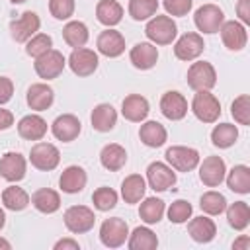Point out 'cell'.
I'll use <instances>...</instances> for the list:
<instances>
[{"instance_id":"6da1fadb","label":"cell","mask_w":250,"mask_h":250,"mask_svg":"<svg viewBox=\"0 0 250 250\" xmlns=\"http://www.w3.org/2000/svg\"><path fill=\"white\" fill-rule=\"evenodd\" d=\"M145 35L154 45H170L178 35V27L170 16H152L145 27Z\"/></svg>"},{"instance_id":"7a4b0ae2","label":"cell","mask_w":250,"mask_h":250,"mask_svg":"<svg viewBox=\"0 0 250 250\" xmlns=\"http://www.w3.org/2000/svg\"><path fill=\"white\" fill-rule=\"evenodd\" d=\"M191 111L199 121L215 123L221 115V104L209 90H199L191 100Z\"/></svg>"},{"instance_id":"3957f363","label":"cell","mask_w":250,"mask_h":250,"mask_svg":"<svg viewBox=\"0 0 250 250\" xmlns=\"http://www.w3.org/2000/svg\"><path fill=\"white\" fill-rule=\"evenodd\" d=\"M217 84V72L211 62L207 61H197L191 62L188 68V86L195 92L199 90H211Z\"/></svg>"},{"instance_id":"277c9868","label":"cell","mask_w":250,"mask_h":250,"mask_svg":"<svg viewBox=\"0 0 250 250\" xmlns=\"http://www.w3.org/2000/svg\"><path fill=\"white\" fill-rule=\"evenodd\" d=\"M94 223H96V215L86 205H72L64 211V225L74 234H84L92 230Z\"/></svg>"},{"instance_id":"5b68a950","label":"cell","mask_w":250,"mask_h":250,"mask_svg":"<svg viewBox=\"0 0 250 250\" xmlns=\"http://www.w3.org/2000/svg\"><path fill=\"white\" fill-rule=\"evenodd\" d=\"M164 156L168 166L174 168L176 172H191L199 164V152L191 146H182V145L170 146Z\"/></svg>"},{"instance_id":"8992f818","label":"cell","mask_w":250,"mask_h":250,"mask_svg":"<svg viewBox=\"0 0 250 250\" xmlns=\"http://www.w3.org/2000/svg\"><path fill=\"white\" fill-rule=\"evenodd\" d=\"M127 236H129V227L119 217L105 219L100 227V240L107 248H119L121 244H125Z\"/></svg>"},{"instance_id":"52a82bcc","label":"cell","mask_w":250,"mask_h":250,"mask_svg":"<svg viewBox=\"0 0 250 250\" xmlns=\"http://www.w3.org/2000/svg\"><path fill=\"white\" fill-rule=\"evenodd\" d=\"M64 64H66V59L61 51H55V49H49L47 53H43L41 57L35 59V72L39 78L43 80H53L57 78L62 70H64Z\"/></svg>"},{"instance_id":"ba28073f","label":"cell","mask_w":250,"mask_h":250,"mask_svg":"<svg viewBox=\"0 0 250 250\" xmlns=\"http://www.w3.org/2000/svg\"><path fill=\"white\" fill-rule=\"evenodd\" d=\"M29 162L37 170H55L61 162V152L53 143H35L29 150Z\"/></svg>"},{"instance_id":"9c48e42d","label":"cell","mask_w":250,"mask_h":250,"mask_svg":"<svg viewBox=\"0 0 250 250\" xmlns=\"http://www.w3.org/2000/svg\"><path fill=\"white\" fill-rule=\"evenodd\" d=\"M225 21V14L215 4H203L193 14V23L203 33H217Z\"/></svg>"},{"instance_id":"30bf717a","label":"cell","mask_w":250,"mask_h":250,"mask_svg":"<svg viewBox=\"0 0 250 250\" xmlns=\"http://www.w3.org/2000/svg\"><path fill=\"white\" fill-rule=\"evenodd\" d=\"M39 27H41V20L31 10L23 12L18 20L10 21V33L18 43H25L27 39H31L35 33H39Z\"/></svg>"},{"instance_id":"8fae6325","label":"cell","mask_w":250,"mask_h":250,"mask_svg":"<svg viewBox=\"0 0 250 250\" xmlns=\"http://www.w3.org/2000/svg\"><path fill=\"white\" fill-rule=\"evenodd\" d=\"M98 53H94L92 49L86 47H78L72 49L70 57H68V66L76 76H90L96 72L98 68Z\"/></svg>"},{"instance_id":"7c38bea8","label":"cell","mask_w":250,"mask_h":250,"mask_svg":"<svg viewBox=\"0 0 250 250\" xmlns=\"http://www.w3.org/2000/svg\"><path fill=\"white\" fill-rule=\"evenodd\" d=\"M146 182L154 191H166L176 184V172L164 162H150L146 168Z\"/></svg>"},{"instance_id":"4fadbf2b","label":"cell","mask_w":250,"mask_h":250,"mask_svg":"<svg viewBox=\"0 0 250 250\" xmlns=\"http://www.w3.org/2000/svg\"><path fill=\"white\" fill-rule=\"evenodd\" d=\"M205 49V43H203V37L199 33H193V31H188L184 33L176 45H174V55L176 59L180 61H195Z\"/></svg>"},{"instance_id":"5bb4252c","label":"cell","mask_w":250,"mask_h":250,"mask_svg":"<svg viewBox=\"0 0 250 250\" xmlns=\"http://www.w3.org/2000/svg\"><path fill=\"white\" fill-rule=\"evenodd\" d=\"M199 166V180L207 186V188H217L221 186V182L225 180L227 174V166L225 160L221 156H207Z\"/></svg>"},{"instance_id":"9a60e30c","label":"cell","mask_w":250,"mask_h":250,"mask_svg":"<svg viewBox=\"0 0 250 250\" xmlns=\"http://www.w3.org/2000/svg\"><path fill=\"white\" fill-rule=\"evenodd\" d=\"M221 31V39L225 43V47L229 51H242L246 47V41H248V33H246V27L244 23L240 21H223V25L219 27Z\"/></svg>"},{"instance_id":"2e32d148","label":"cell","mask_w":250,"mask_h":250,"mask_svg":"<svg viewBox=\"0 0 250 250\" xmlns=\"http://www.w3.org/2000/svg\"><path fill=\"white\" fill-rule=\"evenodd\" d=\"M27 162L20 152H4L0 156V176L8 182H20L25 178Z\"/></svg>"},{"instance_id":"e0dca14e","label":"cell","mask_w":250,"mask_h":250,"mask_svg":"<svg viewBox=\"0 0 250 250\" xmlns=\"http://www.w3.org/2000/svg\"><path fill=\"white\" fill-rule=\"evenodd\" d=\"M160 111H162V115L166 119L180 121L188 113V100L180 92H176V90L164 92L162 98H160Z\"/></svg>"},{"instance_id":"ac0fdd59","label":"cell","mask_w":250,"mask_h":250,"mask_svg":"<svg viewBox=\"0 0 250 250\" xmlns=\"http://www.w3.org/2000/svg\"><path fill=\"white\" fill-rule=\"evenodd\" d=\"M96 47H98V51H100L104 57L115 59V57L123 55V51H125V37H123L117 29L107 27V29H104V31L98 35Z\"/></svg>"},{"instance_id":"d6986e66","label":"cell","mask_w":250,"mask_h":250,"mask_svg":"<svg viewBox=\"0 0 250 250\" xmlns=\"http://www.w3.org/2000/svg\"><path fill=\"white\" fill-rule=\"evenodd\" d=\"M129 59H131V62H133L135 68H139V70H148V68H152V66L156 64V61H158V49H156V45L150 43V41H141V43H137L135 47H131Z\"/></svg>"},{"instance_id":"ffe728a7","label":"cell","mask_w":250,"mask_h":250,"mask_svg":"<svg viewBox=\"0 0 250 250\" xmlns=\"http://www.w3.org/2000/svg\"><path fill=\"white\" fill-rule=\"evenodd\" d=\"M80 119L76 117V115H72V113H62V115H59L55 121H53V125H51V131H53V135H55V139H59V141H62V143H70V141H74L78 135H80Z\"/></svg>"},{"instance_id":"44dd1931","label":"cell","mask_w":250,"mask_h":250,"mask_svg":"<svg viewBox=\"0 0 250 250\" xmlns=\"http://www.w3.org/2000/svg\"><path fill=\"white\" fill-rule=\"evenodd\" d=\"M150 111V105H148V100L141 94H129L123 104H121V113L127 121H133V123H141L146 119Z\"/></svg>"},{"instance_id":"7402d4cb","label":"cell","mask_w":250,"mask_h":250,"mask_svg":"<svg viewBox=\"0 0 250 250\" xmlns=\"http://www.w3.org/2000/svg\"><path fill=\"white\" fill-rule=\"evenodd\" d=\"M18 133L25 141H41L47 133V121L37 113L23 115L18 121Z\"/></svg>"},{"instance_id":"603a6c76","label":"cell","mask_w":250,"mask_h":250,"mask_svg":"<svg viewBox=\"0 0 250 250\" xmlns=\"http://www.w3.org/2000/svg\"><path fill=\"white\" fill-rule=\"evenodd\" d=\"M27 105L35 111H45L53 105V100H55V94H53V88L49 84H43V82H37V84H31L27 88Z\"/></svg>"},{"instance_id":"cb8c5ba5","label":"cell","mask_w":250,"mask_h":250,"mask_svg":"<svg viewBox=\"0 0 250 250\" xmlns=\"http://www.w3.org/2000/svg\"><path fill=\"white\" fill-rule=\"evenodd\" d=\"M86 182H88L86 170L82 166H76V164L66 166L62 170V174H61V178H59V186H61V189L64 193H78V191H82Z\"/></svg>"},{"instance_id":"d4e9b609","label":"cell","mask_w":250,"mask_h":250,"mask_svg":"<svg viewBox=\"0 0 250 250\" xmlns=\"http://www.w3.org/2000/svg\"><path fill=\"white\" fill-rule=\"evenodd\" d=\"M90 121H92V127L100 133H107L115 127L117 123V111L111 104H98L94 109H92V115H90Z\"/></svg>"},{"instance_id":"484cf974","label":"cell","mask_w":250,"mask_h":250,"mask_svg":"<svg viewBox=\"0 0 250 250\" xmlns=\"http://www.w3.org/2000/svg\"><path fill=\"white\" fill-rule=\"evenodd\" d=\"M191 219V217H189ZM188 232L189 236L195 240V242H211L217 234V227L213 223V219L209 217H193L189 223H188Z\"/></svg>"},{"instance_id":"4316f807","label":"cell","mask_w":250,"mask_h":250,"mask_svg":"<svg viewBox=\"0 0 250 250\" xmlns=\"http://www.w3.org/2000/svg\"><path fill=\"white\" fill-rule=\"evenodd\" d=\"M139 139L143 141V145L150 146V148H158L166 143L168 139V133H166V127L158 121H145L139 129Z\"/></svg>"},{"instance_id":"83f0119b","label":"cell","mask_w":250,"mask_h":250,"mask_svg":"<svg viewBox=\"0 0 250 250\" xmlns=\"http://www.w3.org/2000/svg\"><path fill=\"white\" fill-rule=\"evenodd\" d=\"M100 162H102V166H104L105 170L117 172V170H121V168L125 166V162H127V152H125V148H123L121 145L109 143V145H105V146L102 148V152H100Z\"/></svg>"},{"instance_id":"f1b7e54d","label":"cell","mask_w":250,"mask_h":250,"mask_svg":"<svg viewBox=\"0 0 250 250\" xmlns=\"http://www.w3.org/2000/svg\"><path fill=\"white\" fill-rule=\"evenodd\" d=\"M96 18L102 25L113 27L121 21L123 18V8L117 0H100L96 6Z\"/></svg>"},{"instance_id":"f546056e","label":"cell","mask_w":250,"mask_h":250,"mask_svg":"<svg viewBox=\"0 0 250 250\" xmlns=\"http://www.w3.org/2000/svg\"><path fill=\"white\" fill-rule=\"evenodd\" d=\"M31 203L39 213L51 215L61 207V195L51 188H41L31 195Z\"/></svg>"},{"instance_id":"4dcf8cb0","label":"cell","mask_w":250,"mask_h":250,"mask_svg":"<svg viewBox=\"0 0 250 250\" xmlns=\"http://www.w3.org/2000/svg\"><path fill=\"white\" fill-rule=\"evenodd\" d=\"M146 189V182L141 174H131L121 182V197L125 199V203H139L145 195Z\"/></svg>"},{"instance_id":"1f68e13d","label":"cell","mask_w":250,"mask_h":250,"mask_svg":"<svg viewBox=\"0 0 250 250\" xmlns=\"http://www.w3.org/2000/svg\"><path fill=\"white\" fill-rule=\"evenodd\" d=\"M227 186L234 193H248L250 191V168L246 164H236L229 174H225Z\"/></svg>"},{"instance_id":"d6a6232c","label":"cell","mask_w":250,"mask_h":250,"mask_svg":"<svg viewBox=\"0 0 250 250\" xmlns=\"http://www.w3.org/2000/svg\"><path fill=\"white\" fill-rule=\"evenodd\" d=\"M127 246L129 250H154L158 246V238L148 227H137L127 236Z\"/></svg>"},{"instance_id":"836d02e7","label":"cell","mask_w":250,"mask_h":250,"mask_svg":"<svg viewBox=\"0 0 250 250\" xmlns=\"http://www.w3.org/2000/svg\"><path fill=\"white\" fill-rule=\"evenodd\" d=\"M62 37H64V41H66V45L68 47H72V49H78V47H84L86 43H88V27H86V23H82V21H78V20H72V21H68L64 27H62Z\"/></svg>"},{"instance_id":"e575fe53","label":"cell","mask_w":250,"mask_h":250,"mask_svg":"<svg viewBox=\"0 0 250 250\" xmlns=\"http://www.w3.org/2000/svg\"><path fill=\"white\" fill-rule=\"evenodd\" d=\"M227 221L234 230H244L250 223V207L246 201H234L227 209Z\"/></svg>"},{"instance_id":"d590c367","label":"cell","mask_w":250,"mask_h":250,"mask_svg":"<svg viewBox=\"0 0 250 250\" xmlns=\"http://www.w3.org/2000/svg\"><path fill=\"white\" fill-rule=\"evenodd\" d=\"M236 139H238V129H236V125H232V123H219V125H215L213 131H211V141H213V145L219 146V148H229V146H232V145L236 143Z\"/></svg>"},{"instance_id":"8d00e7d4","label":"cell","mask_w":250,"mask_h":250,"mask_svg":"<svg viewBox=\"0 0 250 250\" xmlns=\"http://www.w3.org/2000/svg\"><path fill=\"white\" fill-rule=\"evenodd\" d=\"M2 203L6 209L10 211H23L27 205H29V195L23 188H18V186H8L4 191H2Z\"/></svg>"},{"instance_id":"74e56055","label":"cell","mask_w":250,"mask_h":250,"mask_svg":"<svg viewBox=\"0 0 250 250\" xmlns=\"http://www.w3.org/2000/svg\"><path fill=\"white\" fill-rule=\"evenodd\" d=\"M166 207H164V201L158 199V197H146L141 207H139V217L146 223V225H156L162 215H164Z\"/></svg>"},{"instance_id":"f35d334b","label":"cell","mask_w":250,"mask_h":250,"mask_svg":"<svg viewBox=\"0 0 250 250\" xmlns=\"http://www.w3.org/2000/svg\"><path fill=\"white\" fill-rule=\"evenodd\" d=\"M199 207L203 213L215 217V215H221L225 209H227V199L223 193L211 189V191H205L201 197H199Z\"/></svg>"},{"instance_id":"ab89813d","label":"cell","mask_w":250,"mask_h":250,"mask_svg":"<svg viewBox=\"0 0 250 250\" xmlns=\"http://www.w3.org/2000/svg\"><path fill=\"white\" fill-rule=\"evenodd\" d=\"M158 10V0H129V16L137 21L150 20Z\"/></svg>"},{"instance_id":"60d3db41","label":"cell","mask_w":250,"mask_h":250,"mask_svg":"<svg viewBox=\"0 0 250 250\" xmlns=\"http://www.w3.org/2000/svg\"><path fill=\"white\" fill-rule=\"evenodd\" d=\"M92 201L98 211H109L117 205V191L107 186H102L92 193Z\"/></svg>"},{"instance_id":"b9f144b4","label":"cell","mask_w":250,"mask_h":250,"mask_svg":"<svg viewBox=\"0 0 250 250\" xmlns=\"http://www.w3.org/2000/svg\"><path fill=\"white\" fill-rule=\"evenodd\" d=\"M51 47H53V39H51V35H47V33H35L31 39L25 41V53H27L29 57H33V59L41 57V55L47 53Z\"/></svg>"},{"instance_id":"7bdbcfd3","label":"cell","mask_w":250,"mask_h":250,"mask_svg":"<svg viewBox=\"0 0 250 250\" xmlns=\"http://www.w3.org/2000/svg\"><path fill=\"white\" fill-rule=\"evenodd\" d=\"M230 115L234 117L236 123L250 125V96L248 94H240L238 98H234L230 105Z\"/></svg>"},{"instance_id":"ee69618b","label":"cell","mask_w":250,"mask_h":250,"mask_svg":"<svg viewBox=\"0 0 250 250\" xmlns=\"http://www.w3.org/2000/svg\"><path fill=\"white\" fill-rule=\"evenodd\" d=\"M191 203L186 201V199H176L170 203L168 207V219L170 223H176V225H182V223H188V219L191 217Z\"/></svg>"},{"instance_id":"f6af8a7d","label":"cell","mask_w":250,"mask_h":250,"mask_svg":"<svg viewBox=\"0 0 250 250\" xmlns=\"http://www.w3.org/2000/svg\"><path fill=\"white\" fill-rule=\"evenodd\" d=\"M49 12L57 20H68L74 14V0H49Z\"/></svg>"},{"instance_id":"bcb514c9","label":"cell","mask_w":250,"mask_h":250,"mask_svg":"<svg viewBox=\"0 0 250 250\" xmlns=\"http://www.w3.org/2000/svg\"><path fill=\"white\" fill-rule=\"evenodd\" d=\"M162 4L170 16H186L191 10L193 0H162Z\"/></svg>"},{"instance_id":"7dc6e473","label":"cell","mask_w":250,"mask_h":250,"mask_svg":"<svg viewBox=\"0 0 250 250\" xmlns=\"http://www.w3.org/2000/svg\"><path fill=\"white\" fill-rule=\"evenodd\" d=\"M14 96V82L8 76H0V105L8 104Z\"/></svg>"},{"instance_id":"c3c4849f","label":"cell","mask_w":250,"mask_h":250,"mask_svg":"<svg viewBox=\"0 0 250 250\" xmlns=\"http://www.w3.org/2000/svg\"><path fill=\"white\" fill-rule=\"evenodd\" d=\"M236 16L240 18V21L244 25L250 23V0H238V4H236Z\"/></svg>"},{"instance_id":"681fc988","label":"cell","mask_w":250,"mask_h":250,"mask_svg":"<svg viewBox=\"0 0 250 250\" xmlns=\"http://www.w3.org/2000/svg\"><path fill=\"white\" fill-rule=\"evenodd\" d=\"M53 248L55 250H80V244L76 240H72V238H61V240L55 242Z\"/></svg>"},{"instance_id":"f907efd6","label":"cell","mask_w":250,"mask_h":250,"mask_svg":"<svg viewBox=\"0 0 250 250\" xmlns=\"http://www.w3.org/2000/svg\"><path fill=\"white\" fill-rule=\"evenodd\" d=\"M12 125H14V115H12V111L0 107V131L10 129Z\"/></svg>"},{"instance_id":"816d5d0a","label":"cell","mask_w":250,"mask_h":250,"mask_svg":"<svg viewBox=\"0 0 250 250\" xmlns=\"http://www.w3.org/2000/svg\"><path fill=\"white\" fill-rule=\"evenodd\" d=\"M232 248H234V250H248V248H250V236L242 234L238 240L232 242Z\"/></svg>"},{"instance_id":"f5cc1de1","label":"cell","mask_w":250,"mask_h":250,"mask_svg":"<svg viewBox=\"0 0 250 250\" xmlns=\"http://www.w3.org/2000/svg\"><path fill=\"white\" fill-rule=\"evenodd\" d=\"M4 225H6V213H4V209H0V230L4 229Z\"/></svg>"},{"instance_id":"db71d44e","label":"cell","mask_w":250,"mask_h":250,"mask_svg":"<svg viewBox=\"0 0 250 250\" xmlns=\"http://www.w3.org/2000/svg\"><path fill=\"white\" fill-rule=\"evenodd\" d=\"M0 248H4V250H10V242H8L6 238H0Z\"/></svg>"},{"instance_id":"11a10c76","label":"cell","mask_w":250,"mask_h":250,"mask_svg":"<svg viewBox=\"0 0 250 250\" xmlns=\"http://www.w3.org/2000/svg\"><path fill=\"white\" fill-rule=\"evenodd\" d=\"M12 4H23V2H27V0H10Z\"/></svg>"}]
</instances>
